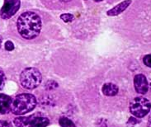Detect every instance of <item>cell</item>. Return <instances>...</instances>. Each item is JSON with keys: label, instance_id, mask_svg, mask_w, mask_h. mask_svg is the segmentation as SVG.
<instances>
[{"label": "cell", "instance_id": "cell-1", "mask_svg": "<svg viewBox=\"0 0 151 127\" xmlns=\"http://www.w3.org/2000/svg\"><path fill=\"white\" fill-rule=\"evenodd\" d=\"M17 27L22 37L27 40L34 39L41 32V18L35 12H26L18 17Z\"/></svg>", "mask_w": 151, "mask_h": 127}, {"label": "cell", "instance_id": "cell-2", "mask_svg": "<svg viewBox=\"0 0 151 127\" xmlns=\"http://www.w3.org/2000/svg\"><path fill=\"white\" fill-rule=\"evenodd\" d=\"M37 106L35 96L29 93L17 95L12 101L11 111L17 116H22L32 111Z\"/></svg>", "mask_w": 151, "mask_h": 127}, {"label": "cell", "instance_id": "cell-3", "mask_svg": "<svg viewBox=\"0 0 151 127\" xmlns=\"http://www.w3.org/2000/svg\"><path fill=\"white\" fill-rule=\"evenodd\" d=\"M42 76L36 68H27L20 75L21 85L27 89H34L41 84Z\"/></svg>", "mask_w": 151, "mask_h": 127}, {"label": "cell", "instance_id": "cell-4", "mask_svg": "<svg viewBox=\"0 0 151 127\" xmlns=\"http://www.w3.org/2000/svg\"><path fill=\"white\" fill-rule=\"evenodd\" d=\"M150 102L143 97H137L130 103V111L136 118H143L150 111Z\"/></svg>", "mask_w": 151, "mask_h": 127}, {"label": "cell", "instance_id": "cell-5", "mask_svg": "<svg viewBox=\"0 0 151 127\" xmlns=\"http://www.w3.org/2000/svg\"><path fill=\"white\" fill-rule=\"evenodd\" d=\"M20 0H5L0 11V16L4 19L11 18L20 8Z\"/></svg>", "mask_w": 151, "mask_h": 127}, {"label": "cell", "instance_id": "cell-6", "mask_svg": "<svg viewBox=\"0 0 151 127\" xmlns=\"http://www.w3.org/2000/svg\"><path fill=\"white\" fill-rule=\"evenodd\" d=\"M134 86L137 93L145 94L149 90V84L146 77L142 74H136L134 78Z\"/></svg>", "mask_w": 151, "mask_h": 127}, {"label": "cell", "instance_id": "cell-7", "mask_svg": "<svg viewBox=\"0 0 151 127\" xmlns=\"http://www.w3.org/2000/svg\"><path fill=\"white\" fill-rule=\"evenodd\" d=\"M50 123L49 119L45 116H37L33 115L30 116L29 126L30 127H46Z\"/></svg>", "mask_w": 151, "mask_h": 127}, {"label": "cell", "instance_id": "cell-8", "mask_svg": "<svg viewBox=\"0 0 151 127\" xmlns=\"http://www.w3.org/2000/svg\"><path fill=\"white\" fill-rule=\"evenodd\" d=\"M12 101L9 96L0 93V114H6L11 111Z\"/></svg>", "mask_w": 151, "mask_h": 127}, {"label": "cell", "instance_id": "cell-9", "mask_svg": "<svg viewBox=\"0 0 151 127\" xmlns=\"http://www.w3.org/2000/svg\"><path fill=\"white\" fill-rule=\"evenodd\" d=\"M131 4V0H125V1H123L122 3H120L119 4H117V5H116V7H114L113 8L110 9L108 12H106V14H107L108 16L111 17L117 16L120 13H122V12H124V11L130 6V4Z\"/></svg>", "mask_w": 151, "mask_h": 127}, {"label": "cell", "instance_id": "cell-10", "mask_svg": "<svg viewBox=\"0 0 151 127\" xmlns=\"http://www.w3.org/2000/svg\"><path fill=\"white\" fill-rule=\"evenodd\" d=\"M102 93L107 96V97H113L118 93L119 88L118 87L116 86L114 83H107L103 84V86L102 88Z\"/></svg>", "mask_w": 151, "mask_h": 127}, {"label": "cell", "instance_id": "cell-11", "mask_svg": "<svg viewBox=\"0 0 151 127\" xmlns=\"http://www.w3.org/2000/svg\"><path fill=\"white\" fill-rule=\"evenodd\" d=\"M29 120H30V116L28 117L19 116L15 118L13 122L17 127H27L29 126Z\"/></svg>", "mask_w": 151, "mask_h": 127}, {"label": "cell", "instance_id": "cell-12", "mask_svg": "<svg viewBox=\"0 0 151 127\" xmlns=\"http://www.w3.org/2000/svg\"><path fill=\"white\" fill-rule=\"evenodd\" d=\"M59 123L61 127H76L74 122L65 116H61L59 120Z\"/></svg>", "mask_w": 151, "mask_h": 127}, {"label": "cell", "instance_id": "cell-13", "mask_svg": "<svg viewBox=\"0 0 151 127\" xmlns=\"http://www.w3.org/2000/svg\"><path fill=\"white\" fill-rule=\"evenodd\" d=\"M60 18L65 22H71L72 21L74 20V17L72 14H70V13H64L60 16Z\"/></svg>", "mask_w": 151, "mask_h": 127}, {"label": "cell", "instance_id": "cell-14", "mask_svg": "<svg viewBox=\"0 0 151 127\" xmlns=\"http://www.w3.org/2000/svg\"><path fill=\"white\" fill-rule=\"evenodd\" d=\"M57 87V83L55 82L53 80H50V81L46 82V83H45V88H46L47 90H53L55 88H56Z\"/></svg>", "mask_w": 151, "mask_h": 127}, {"label": "cell", "instance_id": "cell-15", "mask_svg": "<svg viewBox=\"0 0 151 127\" xmlns=\"http://www.w3.org/2000/svg\"><path fill=\"white\" fill-rule=\"evenodd\" d=\"M143 62L145 65L151 68V54L147 55H145V56L144 57Z\"/></svg>", "mask_w": 151, "mask_h": 127}, {"label": "cell", "instance_id": "cell-16", "mask_svg": "<svg viewBox=\"0 0 151 127\" xmlns=\"http://www.w3.org/2000/svg\"><path fill=\"white\" fill-rule=\"evenodd\" d=\"M5 85V75L4 72L0 70V90H2Z\"/></svg>", "mask_w": 151, "mask_h": 127}, {"label": "cell", "instance_id": "cell-17", "mask_svg": "<svg viewBox=\"0 0 151 127\" xmlns=\"http://www.w3.org/2000/svg\"><path fill=\"white\" fill-rule=\"evenodd\" d=\"M5 49H6V50H8V51H12V50H14V45H13L12 41H8L5 43Z\"/></svg>", "mask_w": 151, "mask_h": 127}, {"label": "cell", "instance_id": "cell-18", "mask_svg": "<svg viewBox=\"0 0 151 127\" xmlns=\"http://www.w3.org/2000/svg\"><path fill=\"white\" fill-rule=\"evenodd\" d=\"M0 127H12V125L10 122L7 121H2L0 120Z\"/></svg>", "mask_w": 151, "mask_h": 127}, {"label": "cell", "instance_id": "cell-19", "mask_svg": "<svg viewBox=\"0 0 151 127\" xmlns=\"http://www.w3.org/2000/svg\"><path fill=\"white\" fill-rule=\"evenodd\" d=\"M138 122H139V121H138V120L136 119V117L132 116V117H131V118L129 119V121H128L127 124H128V125H132V126H134V125L137 124Z\"/></svg>", "mask_w": 151, "mask_h": 127}, {"label": "cell", "instance_id": "cell-20", "mask_svg": "<svg viewBox=\"0 0 151 127\" xmlns=\"http://www.w3.org/2000/svg\"><path fill=\"white\" fill-rule=\"evenodd\" d=\"M148 127H151V114L149 116V120H148Z\"/></svg>", "mask_w": 151, "mask_h": 127}, {"label": "cell", "instance_id": "cell-21", "mask_svg": "<svg viewBox=\"0 0 151 127\" xmlns=\"http://www.w3.org/2000/svg\"><path fill=\"white\" fill-rule=\"evenodd\" d=\"M60 1H62V2H69L70 0H60Z\"/></svg>", "mask_w": 151, "mask_h": 127}, {"label": "cell", "instance_id": "cell-22", "mask_svg": "<svg viewBox=\"0 0 151 127\" xmlns=\"http://www.w3.org/2000/svg\"><path fill=\"white\" fill-rule=\"evenodd\" d=\"M93 1H96V2H101L102 0H93Z\"/></svg>", "mask_w": 151, "mask_h": 127}, {"label": "cell", "instance_id": "cell-23", "mask_svg": "<svg viewBox=\"0 0 151 127\" xmlns=\"http://www.w3.org/2000/svg\"><path fill=\"white\" fill-rule=\"evenodd\" d=\"M0 46H1V40H0Z\"/></svg>", "mask_w": 151, "mask_h": 127}]
</instances>
